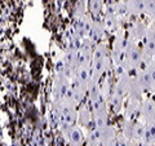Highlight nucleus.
<instances>
[{
    "mask_svg": "<svg viewBox=\"0 0 155 146\" xmlns=\"http://www.w3.org/2000/svg\"><path fill=\"white\" fill-rule=\"evenodd\" d=\"M125 11L130 16H136V17L145 14V0H127Z\"/></svg>",
    "mask_w": 155,
    "mask_h": 146,
    "instance_id": "12",
    "label": "nucleus"
},
{
    "mask_svg": "<svg viewBox=\"0 0 155 146\" xmlns=\"http://www.w3.org/2000/svg\"><path fill=\"white\" fill-rule=\"evenodd\" d=\"M145 14L155 25V0H145Z\"/></svg>",
    "mask_w": 155,
    "mask_h": 146,
    "instance_id": "14",
    "label": "nucleus"
},
{
    "mask_svg": "<svg viewBox=\"0 0 155 146\" xmlns=\"http://www.w3.org/2000/svg\"><path fill=\"white\" fill-rule=\"evenodd\" d=\"M143 64V55H142V47H140V43L133 41L127 38L125 40V51H124V60L122 62L123 71H137L140 70V66Z\"/></svg>",
    "mask_w": 155,
    "mask_h": 146,
    "instance_id": "2",
    "label": "nucleus"
},
{
    "mask_svg": "<svg viewBox=\"0 0 155 146\" xmlns=\"http://www.w3.org/2000/svg\"><path fill=\"white\" fill-rule=\"evenodd\" d=\"M142 55L143 64L155 60V26H149L146 35L142 40Z\"/></svg>",
    "mask_w": 155,
    "mask_h": 146,
    "instance_id": "4",
    "label": "nucleus"
},
{
    "mask_svg": "<svg viewBox=\"0 0 155 146\" xmlns=\"http://www.w3.org/2000/svg\"><path fill=\"white\" fill-rule=\"evenodd\" d=\"M84 146H96V145H93V144H89V142H85V144H84Z\"/></svg>",
    "mask_w": 155,
    "mask_h": 146,
    "instance_id": "19",
    "label": "nucleus"
},
{
    "mask_svg": "<svg viewBox=\"0 0 155 146\" xmlns=\"http://www.w3.org/2000/svg\"><path fill=\"white\" fill-rule=\"evenodd\" d=\"M138 146H154V145L149 144V142H145V141H138Z\"/></svg>",
    "mask_w": 155,
    "mask_h": 146,
    "instance_id": "18",
    "label": "nucleus"
},
{
    "mask_svg": "<svg viewBox=\"0 0 155 146\" xmlns=\"http://www.w3.org/2000/svg\"><path fill=\"white\" fill-rule=\"evenodd\" d=\"M102 7V0H91V12L93 16H98Z\"/></svg>",
    "mask_w": 155,
    "mask_h": 146,
    "instance_id": "16",
    "label": "nucleus"
},
{
    "mask_svg": "<svg viewBox=\"0 0 155 146\" xmlns=\"http://www.w3.org/2000/svg\"><path fill=\"white\" fill-rule=\"evenodd\" d=\"M61 132L64 134L66 142L69 144V146H84V144H85L84 133L79 125L61 127Z\"/></svg>",
    "mask_w": 155,
    "mask_h": 146,
    "instance_id": "6",
    "label": "nucleus"
},
{
    "mask_svg": "<svg viewBox=\"0 0 155 146\" xmlns=\"http://www.w3.org/2000/svg\"><path fill=\"white\" fill-rule=\"evenodd\" d=\"M147 26L145 25L143 22H136L132 25V27L129 28V32H128V39L133 41H137V43H141L143 40L145 35H146V31H147Z\"/></svg>",
    "mask_w": 155,
    "mask_h": 146,
    "instance_id": "10",
    "label": "nucleus"
},
{
    "mask_svg": "<svg viewBox=\"0 0 155 146\" xmlns=\"http://www.w3.org/2000/svg\"><path fill=\"white\" fill-rule=\"evenodd\" d=\"M142 69L146 71V74L149 75L150 80H151L154 88H155V60L147 62V64H145V66L142 67Z\"/></svg>",
    "mask_w": 155,
    "mask_h": 146,
    "instance_id": "15",
    "label": "nucleus"
},
{
    "mask_svg": "<svg viewBox=\"0 0 155 146\" xmlns=\"http://www.w3.org/2000/svg\"><path fill=\"white\" fill-rule=\"evenodd\" d=\"M109 48L105 43H98L93 51V57L91 62V83L89 84H100L101 78L106 74L110 67L109 64Z\"/></svg>",
    "mask_w": 155,
    "mask_h": 146,
    "instance_id": "1",
    "label": "nucleus"
},
{
    "mask_svg": "<svg viewBox=\"0 0 155 146\" xmlns=\"http://www.w3.org/2000/svg\"><path fill=\"white\" fill-rule=\"evenodd\" d=\"M138 111H140V115H141V119L145 123L150 120H154L155 119V100L142 98Z\"/></svg>",
    "mask_w": 155,
    "mask_h": 146,
    "instance_id": "9",
    "label": "nucleus"
},
{
    "mask_svg": "<svg viewBox=\"0 0 155 146\" xmlns=\"http://www.w3.org/2000/svg\"><path fill=\"white\" fill-rule=\"evenodd\" d=\"M145 142H149V144H153L155 146V119L154 120H150L145 123V129H143V136H142V140Z\"/></svg>",
    "mask_w": 155,
    "mask_h": 146,
    "instance_id": "13",
    "label": "nucleus"
},
{
    "mask_svg": "<svg viewBox=\"0 0 155 146\" xmlns=\"http://www.w3.org/2000/svg\"><path fill=\"white\" fill-rule=\"evenodd\" d=\"M125 40L127 38L124 36L123 31H118L111 49V62L115 65V67H120L124 60V51H125Z\"/></svg>",
    "mask_w": 155,
    "mask_h": 146,
    "instance_id": "5",
    "label": "nucleus"
},
{
    "mask_svg": "<svg viewBox=\"0 0 155 146\" xmlns=\"http://www.w3.org/2000/svg\"><path fill=\"white\" fill-rule=\"evenodd\" d=\"M76 125H79L80 128L88 129V132H91L92 129H94L93 124V118H92V113L89 108H87L84 105H80L78 109V121Z\"/></svg>",
    "mask_w": 155,
    "mask_h": 146,
    "instance_id": "8",
    "label": "nucleus"
},
{
    "mask_svg": "<svg viewBox=\"0 0 155 146\" xmlns=\"http://www.w3.org/2000/svg\"><path fill=\"white\" fill-rule=\"evenodd\" d=\"M100 131V146H122L120 145V138L113 125H107L104 129Z\"/></svg>",
    "mask_w": 155,
    "mask_h": 146,
    "instance_id": "7",
    "label": "nucleus"
},
{
    "mask_svg": "<svg viewBox=\"0 0 155 146\" xmlns=\"http://www.w3.org/2000/svg\"><path fill=\"white\" fill-rule=\"evenodd\" d=\"M104 32H105V25L100 21H94L89 25V30H88L89 38L88 39L93 44H98L104 36Z\"/></svg>",
    "mask_w": 155,
    "mask_h": 146,
    "instance_id": "11",
    "label": "nucleus"
},
{
    "mask_svg": "<svg viewBox=\"0 0 155 146\" xmlns=\"http://www.w3.org/2000/svg\"><path fill=\"white\" fill-rule=\"evenodd\" d=\"M120 145L122 146H138V141L136 140H125V138H120Z\"/></svg>",
    "mask_w": 155,
    "mask_h": 146,
    "instance_id": "17",
    "label": "nucleus"
},
{
    "mask_svg": "<svg viewBox=\"0 0 155 146\" xmlns=\"http://www.w3.org/2000/svg\"><path fill=\"white\" fill-rule=\"evenodd\" d=\"M69 88H70V78H69V75H67L64 70L58 71L56 74V76H54L53 85H52V101H53V105L60 106L62 102H64L65 95H66V92L69 91Z\"/></svg>",
    "mask_w": 155,
    "mask_h": 146,
    "instance_id": "3",
    "label": "nucleus"
}]
</instances>
